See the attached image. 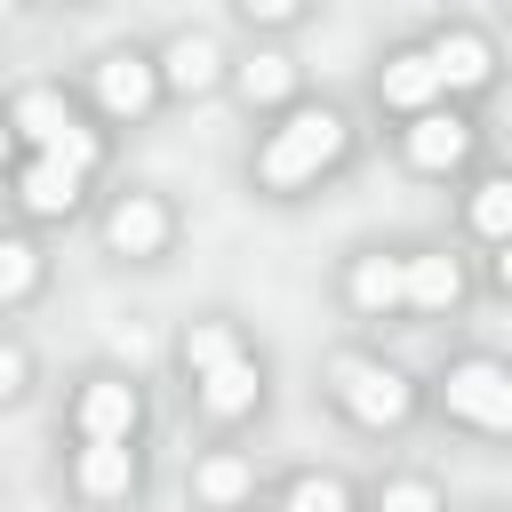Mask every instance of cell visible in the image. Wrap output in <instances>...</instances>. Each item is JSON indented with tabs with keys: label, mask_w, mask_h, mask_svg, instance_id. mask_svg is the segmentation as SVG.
<instances>
[{
	"label": "cell",
	"mask_w": 512,
	"mask_h": 512,
	"mask_svg": "<svg viewBox=\"0 0 512 512\" xmlns=\"http://www.w3.org/2000/svg\"><path fill=\"white\" fill-rule=\"evenodd\" d=\"M336 152H344V120H336V112H288V120L272 128L256 176H264V184H304V176H320Z\"/></svg>",
	"instance_id": "6da1fadb"
},
{
	"label": "cell",
	"mask_w": 512,
	"mask_h": 512,
	"mask_svg": "<svg viewBox=\"0 0 512 512\" xmlns=\"http://www.w3.org/2000/svg\"><path fill=\"white\" fill-rule=\"evenodd\" d=\"M8 128H16V136H32L48 160H64V168H80V176L96 168V128H80V120H72V104H64L56 88H24V96H16V112H8Z\"/></svg>",
	"instance_id": "7a4b0ae2"
},
{
	"label": "cell",
	"mask_w": 512,
	"mask_h": 512,
	"mask_svg": "<svg viewBox=\"0 0 512 512\" xmlns=\"http://www.w3.org/2000/svg\"><path fill=\"white\" fill-rule=\"evenodd\" d=\"M336 392L360 424H400L408 416V376L400 368H376V360H336Z\"/></svg>",
	"instance_id": "3957f363"
},
{
	"label": "cell",
	"mask_w": 512,
	"mask_h": 512,
	"mask_svg": "<svg viewBox=\"0 0 512 512\" xmlns=\"http://www.w3.org/2000/svg\"><path fill=\"white\" fill-rule=\"evenodd\" d=\"M448 408L472 416L480 432H504L512 424V376L496 360H464V368H448Z\"/></svg>",
	"instance_id": "277c9868"
},
{
	"label": "cell",
	"mask_w": 512,
	"mask_h": 512,
	"mask_svg": "<svg viewBox=\"0 0 512 512\" xmlns=\"http://www.w3.org/2000/svg\"><path fill=\"white\" fill-rule=\"evenodd\" d=\"M152 88H160V80H152V64H144V56H128V48L96 64V96H104V112H144V104H152Z\"/></svg>",
	"instance_id": "5b68a950"
},
{
	"label": "cell",
	"mask_w": 512,
	"mask_h": 512,
	"mask_svg": "<svg viewBox=\"0 0 512 512\" xmlns=\"http://www.w3.org/2000/svg\"><path fill=\"white\" fill-rule=\"evenodd\" d=\"M160 240H168V208L144 200V192H128V200L112 208V248H120V256H152Z\"/></svg>",
	"instance_id": "8992f818"
},
{
	"label": "cell",
	"mask_w": 512,
	"mask_h": 512,
	"mask_svg": "<svg viewBox=\"0 0 512 512\" xmlns=\"http://www.w3.org/2000/svg\"><path fill=\"white\" fill-rule=\"evenodd\" d=\"M424 56H432L440 88H480L488 80V40H472V32H440Z\"/></svg>",
	"instance_id": "52a82bcc"
},
{
	"label": "cell",
	"mask_w": 512,
	"mask_h": 512,
	"mask_svg": "<svg viewBox=\"0 0 512 512\" xmlns=\"http://www.w3.org/2000/svg\"><path fill=\"white\" fill-rule=\"evenodd\" d=\"M464 144H472V128L448 120V112H424V120L408 128V160H416V168H456Z\"/></svg>",
	"instance_id": "ba28073f"
},
{
	"label": "cell",
	"mask_w": 512,
	"mask_h": 512,
	"mask_svg": "<svg viewBox=\"0 0 512 512\" xmlns=\"http://www.w3.org/2000/svg\"><path fill=\"white\" fill-rule=\"evenodd\" d=\"M128 424H136V392L128 384H88V400H80V432L88 440H128Z\"/></svg>",
	"instance_id": "9c48e42d"
},
{
	"label": "cell",
	"mask_w": 512,
	"mask_h": 512,
	"mask_svg": "<svg viewBox=\"0 0 512 512\" xmlns=\"http://www.w3.org/2000/svg\"><path fill=\"white\" fill-rule=\"evenodd\" d=\"M432 96H440V72H432V56H424V48H408V56H392V64H384V104L424 112Z\"/></svg>",
	"instance_id": "30bf717a"
},
{
	"label": "cell",
	"mask_w": 512,
	"mask_h": 512,
	"mask_svg": "<svg viewBox=\"0 0 512 512\" xmlns=\"http://www.w3.org/2000/svg\"><path fill=\"white\" fill-rule=\"evenodd\" d=\"M16 192H24V208H40V216H64V208L80 200V168H64V160H48V152H40V160L24 168V184H16Z\"/></svg>",
	"instance_id": "8fae6325"
},
{
	"label": "cell",
	"mask_w": 512,
	"mask_h": 512,
	"mask_svg": "<svg viewBox=\"0 0 512 512\" xmlns=\"http://www.w3.org/2000/svg\"><path fill=\"white\" fill-rule=\"evenodd\" d=\"M456 264L448 256H416V264H400V296L408 304H424V312H440V304H456Z\"/></svg>",
	"instance_id": "7c38bea8"
},
{
	"label": "cell",
	"mask_w": 512,
	"mask_h": 512,
	"mask_svg": "<svg viewBox=\"0 0 512 512\" xmlns=\"http://www.w3.org/2000/svg\"><path fill=\"white\" fill-rule=\"evenodd\" d=\"M128 480H136L128 440H88V456H80V488H88V496H120Z\"/></svg>",
	"instance_id": "4fadbf2b"
},
{
	"label": "cell",
	"mask_w": 512,
	"mask_h": 512,
	"mask_svg": "<svg viewBox=\"0 0 512 512\" xmlns=\"http://www.w3.org/2000/svg\"><path fill=\"white\" fill-rule=\"evenodd\" d=\"M200 392H208V408L216 416H240L248 400H256V368L232 352V360H216V368H200Z\"/></svg>",
	"instance_id": "5bb4252c"
},
{
	"label": "cell",
	"mask_w": 512,
	"mask_h": 512,
	"mask_svg": "<svg viewBox=\"0 0 512 512\" xmlns=\"http://www.w3.org/2000/svg\"><path fill=\"white\" fill-rule=\"evenodd\" d=\"M352 304L360 312H392L400 304V264L392 256H360L352 264Z\"/></svg>",
	"instance_id": "9a60e30c"
},
{
	"label": "cell",
	"mask_w": 512,
	"mask_h": 512,
	"mask_svg": "<svg viewBox=\"0 0 512 512\" xmlns=\"http://www.w3.org/2000/svg\"><path fill=\"white\" fill-rule=\"evenodd\" d=\"M168 80H176V88H208V80H216V40H192V32H184V40L168 48Z\"/></svg>",
	"instance_id": "2e32d148"
},
{
	"label": "cell",
	"mask_w": 512,
	"mask_h": 512,
	"mask_svg": "<svg viewBox=\"0 0 512 512\" xmlns=\"http://www.w3.org/2000/svg\"><path fill=\"white\" fill-rule=\"evenodd\" d=\"M200 496H208V504H240V496H248V464H240V456L200 464Z\"/></svg>",
	"instance_id": "e0dca14e"
},
{
	"label": "cell",
	"mask_w": 512,
	"mask_h": 512,
	"mask_svg": "<svg viewBox=\"0 0 512 512\" xmlns=\"http://www.w3.org/2000/svg\"><path fill=\"white\" fill-rule=\"evenodd\" d=\"M472 224H480L488 240H504V224H512V184H504V176H488V184H480V200H472Z\"/></svg>",
	"instance_id": "ac0fdd59"
},
{
	"label": "cell",
	"mask_w": 512,
	"mask_h": 512,
	"mask_svg": "<svg viewBox=\"0 0 512 512\" xmlns=\"http://www.w3.org/2000/svg\"><path fill=\"white\" fill-rule=\"evenodd\" d=\"M288 80H296V72H288V56H256V64H248V104H280V96H288Z\"/></svg>",
	"instance_id": "d6986e66"
},
{
	"label": "cell",
	"mask_w": 512,
	"mask_h": 512,
	"mask_svg": "<svg viewBox=\"0 0 512 512\" xmlns=\"http://www.w3.org/2000/svg\"><path fill=\"white\" fill-rule=\"evenodd\" d=\"M32 272H40V264H32V248H24V240H0V304H8V296H24V288H32Z\"/></svg>",
	"instance_id": "ffe728a7"
},
{
	"label": "cell",
	"mask_w": 512,
	"mask_h": 512,
	"mask_svg": "<svg viewBox=\"0 0 512 512\" xmlns=\"http://www.w3.org/2000/svg\"><path fill=\"white\" fill-rule=\"evenodd\" d=\"M288 512H352V496L336 480H296L288 488Z\"/></svg>",
	"instance_id": "44dd1931"
},
{
	"label": "cell",
	"mask_w": 512,
	"mask_h": 512,
	"mask_svg": "<svg viewBox=\"0 0 512 512\" xmlns=\"http://www.w3.org/2000/svg\"><path fill=\"white\" fill-rule=\"evenodd\" d=\"M184 360H192V368H216V360H232V336H224V328H192V336H184Z\"/></svg>",
	"instance_id": "7402d4cb"
},
{
	"label": "cell",
	"mask_w": 512,
	"mask_h": 512,
	"mask_svg": "<svg viewBox=\"0 0 512 512\" xmlns=\"http://www.w3.org/2000/svg\"><path fill=\"white\" fill-rule=\"evenodd\" d=\"M384 512H440V496H432L424 480H392V488H384Z\"/></svg>",
	"instance_id": "603a6c76"
},
{
	"label": "cell",
	"mask_w": 512,
	"mask_h": 512,
	"mask_svg": "<svg viewBox=\"0 0 512 512\" xmlns=\"http://www.w3.org/2000/svg\"><path fill=\"white\" fill-rule=\"evenodd\" d=\"M16 384H24V352H16V344H0V400H8Z\"/></svg>",
	"instance_id": "cb8c5ba5"
},
{
	"label": "cell",
	"mask_w": 512,
	"mask_h": 512,
	"mask_svg": "<svg viewBox=\"0 0 512 512\" xmlns=\"http://www.w3.org/2000/svg\"><path fill=\"white\" fill-rule=\"evenodd\" d=\"M304 0H248V16H264V24H280V16H296Z\"/></svg>",
	"instance_id": "d4e9b609"
},
{
	"label": "cell",
	"mask_w": 512,
	"mask_h": 512,
	"mask_svg": "<svg viewBox=\"0 0 512 512\" xmlns=\"http://www.w3.org/2000/svg\"><path fill=\"white\" fill-rule=\"evenodd\" d=\"M8 144H16V128H8V120H0V160H8Z\"/></svg>",
	"instance_id": "484cf974"
},
{
	"label": "cell",
	"mask_w": 512,
	"mask_h": 512,
	"mask_svg": "<svg viewBox=\"0 0 512 512\" xmlns=\"http://www.w3.org/2000/svg\"><path fill=\"white\" fill-rule=\"evenodd\" d=\"M0 8H8V0H0Z\"/></svg>",
	"instance_id": "4316f807"
}]
</instances>
